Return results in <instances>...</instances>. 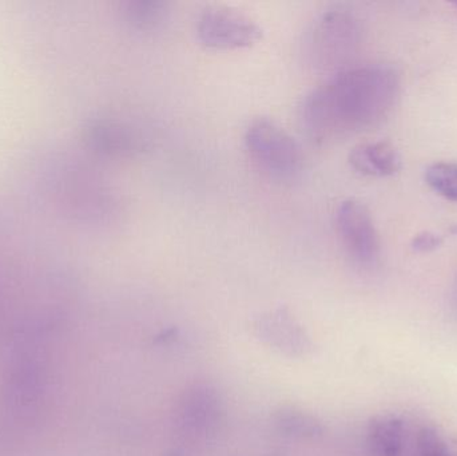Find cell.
I'll list each match as a JSON object with an SVG mask.
<instances>
[{
  "mask_svg": "<svg viewBox=\"0 0 457 456\" xmlns=\"http://www.w3.org/2000/svg\"><path fill=\"white\" fill-rule=\"evenodd\" d=\"M399 77L386 64L349 67L306 94L300 106L303 130L316 142L367 130L394 107Z\"/></svg>",
  "mask_w": 457,
  "mask_h": 456,
  "instance_id": "obj_1",
  "label": "cell"
},
{
  "mask_svg": "<svg viewBox=\"0 0 457 456\" xmlns=\"http://www.w3.org/2000/svg\"><path fill=\"white\" fill-rule=\"evenodd\" d=\"M359 21L345 10H328L314 19L306 31L303 51L316 70H333L343 64L360 42Z\"/></svg>",
  "mask_w": 457,
  "mask_h": 456,
  "instance_id": "obj_2",
  "label": "cell"
},
{
  "mask_svg": "<svg viewBox=\"0 0 457 456\" xmlns=\"http://www.w3.org/2000/svg\"><path fill=\"white\" fill-rule=\"evenodd\" d=\"M244 141L253 161L271 176L293 177L303 165L300 145L270 118L252 120L245 131Z\"/></svg>",
  "mask_w": 457,
  "mask_h": 456,
  "instance_id": "obj_3",
  "label": "cell"
},
{
  "mask_svg": "<svg viewBox=\"0 0 457 456\" xmlns=\"http://www.w3.org/2000/svg\"><path fill=\"white\" fill-rule=\"evenodd\" d=\"M262 35L254 19L225 5H209L198 15V40L214 50L252 47L262 39Z\"/></svg>",
  "mask_w": 457,
  "mask_h": 456,
  "instance_id": "obj_4",
  "label": "cell"
},
{
  "mask_svg": "<svg viewBox=\"0 0 457 456\" xmlns=\"http://www.w3.org/2000/svg\"><path fill=\"white\" fill-rule=\"evenodd\" d=\"M338 235L357 264L370 267L380 253L378 230L370 211L356 200H345L336 213Z\"/></svg>",
  "mask_w": 457,
  "mask_h": 456,
  "instance_id": "obj_5",
  "label": "cell"
},
{
  "mask_svg": "<svg viewBox=\"0 0 457 456\" xmlns=\"http://www.w3.org/2000/svg\"><path fill=\"white\" fill-rule=\"evenodd\" d=\"M258 336L266 344L290 356H303L311 350V342L300 324L284 308L271 311L255 323Z\"/></svg>",
  "mask_w": 457,
  "mask_h": 456,
  "instance_id": "obj_6",
  "label": "cell"
},
{
  "mask_svg": "<svg viewBox=\"0 0 457 456\" xmlns=\"http://www.w3.org/2000/svg\"><path fill=\"white\" fill-rule=\"evenodd\" d=\"M349 163L364 176L388 177L402 169V157L388 142H368L352 149Z\"/></svg>",
  "mask_w": 457,
  "mask_h": 456,
  "instance_id": "obj_7",
  "label": "cell"
},
{
  "mask_svg": "<svg viewBox=\"0 0 457 456\" xmlns=\"http://www.w3.org/2000/svg\"><path fill=\"white\" fill-rule=\"evenodd\" d=\"M367 446L370 456H400L404 447V425L396 415H378L368 426Z\"/></svg>",
  "mask_w": 457,
  "mask_h": 456,
  "instance_id": "obj_8",
  "label": "cell"
},
{
  "mask_svg": "<svg viewBox=\"0 0 457 456\" xmlns=\"http://www.w3.org/2000/svg\"><path fill=\"white\" fill-rule=\"evenodd\" d=\"M219 412V403H217L216 396L211 391L201 390L195 388L192 394L185 399L184 406H182V417L184 422L190 427L206 430L217 418Z\"/></svg>",
  "mask_w": 457,
  "mask_h": 456,
  "instance_id": "obj_9",
  "label": "cell"
},
{
  "mask_svg": "<svg viewBox=\"0 0 457 456\" xmlns=\"http://www.w3.org/2000/svg\"><path fill=\"white\" fill-rule=\"evenodd\" d=\"M276 425L287 435L314 438L321 434V425L312 415L295 409H282L277 412Z\"/></svg>",
  "mask_w": 457,
  "mask_h": 456,
  "instance_id": "obj_10",
  "label": "cell"
},
{
  "mask_svg": "<svg viewBox=\"0 0 457 456\" xmlns=\"http://www.w3.org/2000/svg\"><path fill=\"white\" fill-rule=\"evenodd\" d=\"M166 4L161 2H130L126 7V18L138 29H157L166 19Z\"/></svg>",
  "mask_w": 457,
  "mask_h": 456,
  "instance_id": "obj_11",
  "label": "cell"
},
{
  "mask_svg": "<svg viewBox=\"0 0 457 456\" xmlns=\"http://www.w3.org/2000/svg\"><path fill=\"white\" fill-rule=\"evenodd\" d=\"M429 187L443 197L457 201V163L437 162L426 171Z\"/></svg>",
  "mask_w": 457,
  "mask_h": 456,
  "instance_id": "obj_12",
  "label": "cell"
},
{
  "mask_svg": "<svg viewBox=\"0 0 457 456\" xmlns=\"http://www.w3.org/2000/svg\"><path fill=\"white\" fill-rule=\"evenodd\" d=\"M420 456H457V439L436 428H423L419 434Z\"/></svg>",
  "mask_w": 457,
  "mask_h": 456,
  "instance_id": "obj_13",
  "label": "cell"
},
{
  "mask_svg": "<svg viewBox=\"0 0 457 456\" xmlns=\"http://www.w3.org/2000/svg\"><path fill=\"white\" fill-rule=\"evenodd\" d=\"M440 243H442V240H440L439 236L434 235V233L424 232L413 238L412 248L418 252H428L437 248Z\"/></svg>",
  "mask_w": 457,
  "mask_h": 456,
  "instance_id": "obj_14",
  "label": "cell"
},
{
  "mask_svg": "<svg viewBox=\"0 0 457 456\" xmlns=\"http://www.w3.org/2000/svg\"><path fill=\"white\" fill-rule=\"evenodd\" d=\"M455 7H457V2L455 3Z\"/></svg>",
  "mask_w": 457,
  "mask_h": 456,
  "instance_id": "obj_15",
  "label": "cell"
}]
</instances>
